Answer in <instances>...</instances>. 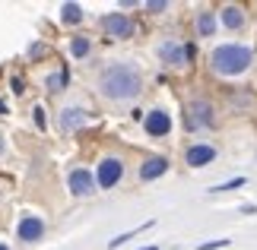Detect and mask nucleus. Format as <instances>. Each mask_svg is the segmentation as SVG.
Wrapping results in <instances>:
<instances>
[{
  "mask_svg": "<svg viewBox=\"0 0 257 250\" xmlns=\"http://www.w3.org/2000/svg\"><path fill=\"white\" fill-rule=\"evenodd\" d=\"M143 92V73L134 64L117 61L98 73V95L108 102H131Z\"/></svg>",
  "mask_w": 257,
  "mask_h": 250,
  "instance_id": "f257e3e1",
  "label": "nucleus"
},
{
  "mask_svg": "<svg viewBox=\"0 0 257 250\" xmlns=\"http://www.w3.org/2000/svg\"><path fill=\"white\" fill-rule=\"evenodd\" d=\"M251 64H254V54L248 45H219L210 54V67L219 76H241L251 70Z\"/></svg>",
  "mask_w": 257,
  "mask_h": 250,
  "instance_id": "f03ea898",
  "label": "nucleus"
},
{
  "mask_svg": "<svg viewBox=\"0 0 257 250\" xmlns=\"http://www.w3.org/2000/svg\"><path fill=\"white\" fill-rule=\"evenodd\" d=\"M121 177H124V162L117 155H105L102 162H98V168H95V187L111 190Z\"/></svg>",
  "mask_w": 257,
  "mask_h": 250,
  "instance_id": "7ed1b4c3",
  "label": "nucleus"
},
{
  "mask_svg": "<svg viewBox=\"0 0 257 250\" xmlns=\"http://www.w3.org/2000/svg\"><path fill=\"white\" fill-rule=\"evenodd\" d=\"M159 61L165 67H187L191 64V45L178 42V38H169V42L159 45Z\"/></svg>",
  "mask_w": 257,
  "mask_h": 250,
  "instance_id": "20e7f679",
  "label": "nucleus"
},
{
  "mask_svg": "<svg viewBox=\"0 0 257 250\" xmlns=\"http://www.w3.org/2000/svg\"><path fill=\"white\" fill-rule=\"evenodd\" d=\"M102 29H105L108 38H117V42L134 38V32H137L134 19L127 16V13H108V16H102Z\"/></svg>",
  "mask_w": 257,
  "mask_h": 250,
  "instance_id": "39448f33",
  "label": "nucleus"
},
{
  "mask_svg": "<svg viewBox=\"0 0 257 250\" xmlns=\"http://www.w3.org/2000/svg\"><path fill=\"white\" fill-rule=\"evenodd\" d=\"M184 124H187V130H206L213 124V105L203 102V98H194L184 111Z\"/></svg>",
  "mask_w": 257,
  "mask_h": 250,
  "instance_id": "423d86ee",
  "label": "nucleus"
},
{
  "mask_svg": "<svg viewBox=\"0 0 257 250\" xmlns=\"http://www.w3.org/2000/svg\"><path fill=\"white\" fill-rule=\"evenodd\" d=\"M67 187H70L73 196H92L95 193V174L89 171V168H70V174H67Z\"/></svg>",
  "mask_w": 257,
  "mask_h": 250,
  "instance_id": "0eeeda50",
  "label": "nucleus"
},
{
  "mask_svg": "<svg viewBox=\"0 0 257 250\" xmlns=\"http://www.w3.org/2000/svg\"><path fill=\"white\" fill-rule=\"evenodd\" d=\"M143 130H146L150 136H169V130H172V117H169V111H162V108H153V111L143 117Z\"/></svg>",
  "mask_w": 257,
  "mask_h": 250,
  "instance_id": "6e6552de",
  "label": "nucleus"
},
{
  "mask_svg": "<svg viewBox=\"0 0 257 250\" xmlns=\"http://www.w3.org/2000/svg\"><path fill=\"white\" fill-rule=\"evenodd\" d=\"M184 162L191 165V168H206L210 162H216V146H210V143H194L184 152Z\"/></svg>",
  "mask_w": 257,
  "mask_h": 250,
  "instance_id": "1a4fd4ad",
  "label": "nucleus"
},
{
  "mask_svg": "<svg viewBox=\"0 0 257 250\" xmlns=\"http://www.w3.org/2000/svg\"><path fill=\"white\" fill-rule=\"evenodd\" d=\"M16 234L23 237L26 244L42 241V237H45V222L38 215H23V218H19V225H16Z\"/></svg>",
  "mask_w": 257,
  "mask_h": 250,
  "instance_id": "9d476101",
  "label": "nucleus"
},
{
  "mask_svg": "<svg viewBox=\"0 0 257 250\" xmlns=\"http://www.w3.org/2000/svg\"><path fill=\"white\" fill-rule=\"evenodd\" d=\"M165 171H169V158H165V155H150L140 165V181L150 184V181H156V177H162Z\"/></svg>",
  "mask_w": 257,
  "mask_h": 250,
  "instance_id": "9b49d317",
  "label": "nucleus"
},
{
  "mask_svg": "<svg viewBox=\"0 0 257 250\" xmlns=\"http://www.w3.org/2000/svg\"><path fill=\"white\" fill-rule=\"evenodd\" d=\"M61 130H67V133H73V130H80L83 124H86V111L83 108H64L61 111Z\"/></svg>",
  "mask_w": 257,
  "mask_h": 250,
  "instance_id": "f8f14e48",
  "label": "nucleus"
},
{
  "mask_svg": "<svg viewBox=\"0 0 257 250\" xmlns=\"http://www.w3.org/2000/svg\"><path fill=\"white\" fill-rule=\"evenodd\" d=\"M219 19H222V26H225V29H232V32H235V29H241V26H244V10H241V7H235V4H229V7H222V10H219Z\"/></svg>",
  "mask_w": 257,
  "mask_h": 250,
  "instance_id": "ddd939ff",
  "label": "nucleus"
},
{
  "mask_svg": "<svg viewBox=\"0 0 257 250\" xmlns=\"http://www.w3.org/2000/svg\"><path fill=\"white\" fill-rule=\"evenodd\" d=\"M194 29H197V35H203V38H210L216 32V13L213 10H200L194 19Z\"/></svg>",
  "mask_w": 257,
  "mask_h": 250,
  "instance_id": "4468645a",
  "label": "nucleus"
},
{
  "mask_svg": "<svg viewBox=\"0 0 257 250\" xmlns=\"http://www.w3.org/2000/svg\"><path fill=\"white\" fill-rule=\"evenodd\" d=\"M61 19H64L67 26H76V23L83 19V7H80V4H64V7H61Z\"/></svg>",
  "mask_w": 257,
  "mask_h": 250,
  "instance_id": "2eb2a0df",
  "label": "nucleus"
},
{
  "mask_svg": "<svg viewBox=\"0 0 257 250\" xmlns=\"http://www.w3.org/2000/svg\"><path fill=\"white\" fill-rule=\"evenodd\" d=\"M146 228H153V222H143L140 228H134V231H124V234H117L114 241H108V250H114V247H121V244H127V241H131V237H137V234H140V231H146Z\"/></svg>",
  "mask_w": 257,
  "mask_h": 250,
  "instance_id": "dca6fc26",
  "label": "nucleus"
},
{
  "mask_svg": "<svg viewBox=\"0 0 257 250\" xmlns=\"http://www.w3.org/2000/svg\"><path fill=\"white\" fill-rule=\"evenodd\" d=\"M70 54H73V57H86V54H89V38H86V35H76V38H73Z\"/></svg>",
  "mask_w": 257,
  "mask_h": 250,
  "instance_id": "f3484780",
  "label": "nucleus"
},
{
  "mask_svg": "<svg viewBox=\"0 0 257 250\" xmlns=\"http://www.w3.org/2000/svg\"><path fill=\"white\" fill-rule=\"evenodd\" d=\"M248 181L244 177H232V181H225V184H219V187H210L213 193H225V190H238V187H244Z\"/></svg>",
  "mask_w": 257,
  "mask_h": 250,
  "instance_id": "a211bd4d",
  "label": "nucleus"
},
{
  "mask_svg": "<svg viewBox=\"0 0 257 250\" xmlns=\"http://www.w3.org/2000/svg\"><path fill=\"white\" fill-rule=\"evenodd\" d=\"M67 83V73H54V76H48V92H61Z\"/></svg>",
  "mask_w": 257,
  "mask_h": 250,
  "instance_id": "6ab92c4d",
  "label": "nucleus"
},
{
  "mask_svg": "<svg viewBox=\"0 0 257 250\" xmlns=\"http://www.w3.org/2000/svg\"><path fill=\"white\" fill-rule=\"evenodd\" d=\"M219 247H229V237H219V241H210V244H200L197 250H219Z\"/></svg>",
  "mask_w": 257,
  "mask_h": 250,
  "instance_id": "aec40b11",
  "label": "nucleus"
},
{
  "mask_svg": "<svg viewBox=\"0 0 257 250\" xmlns=\"http://www.w3.org/2000/svg\"><path fill=\"white\" fill-rule=\"evenodd\" d=\"M146 10H150V13H162V10H169V4L159 0V4H146Z\"/></svg>",
  "mask_w": 257,
  "mask_h": 250,
  "instance_id": "412c9836",
  "label": "nucleus"
},
{
  "mask_svg": "<svg viewBox=\"0 0 257 250\" xmlns=\"http://www.w3.org/2000/svg\"><path fill=\"white\" fill-rule=\"evenodd\" d=\"M0 114H7V105H4V98H0Z\"/></svg>",
  "mask_w": 257,
  "mask_h": 250,
  "instance_id": "4be33fe9",
  "label": "nucleus"
},
{
  "mask_svg": "<svg viewBox=\"0 0 257 250\" xmlns=\"http://www.w3.org/2000/svg\"><path fill=\"white\" fill-rule=\"evenodd\" d=\"M140 250H159V247H140Z\"/></svg>",
  "mask_w": 257,
  "mask_h": 250,
  "instance_id": "5701e85b",
  "label": "nucleus"
},
{
  "mask_svg": "<svg viewBox=\"0 0 257 250\" xmlns=\"http://www.w3.org/2000/svg\"><path fill=\"white\" fill-rule=\"evenodd\" d=\"M0 250H10V247H7V244H0Z\"/></svg>",
  "mask_w": 257,
  "mask_h": 250,
  "instance_id": "b1692460",
  "label": "nucleus"
},
{
  "mask_svg": "<svg viewBox=\"0 0 257 250\" xmlns=\"http://www.w3.org/2000/svg\"><path fill=\"white\" fill-rule=\"evenodd\" d=\"M0 152H4V143H0Z\"/></svg>",
  "mask_w": 257,
  "mask_h": 250,
  "instance_id": "393cba45",
  "label": "nucleus"
}]
</instances>
